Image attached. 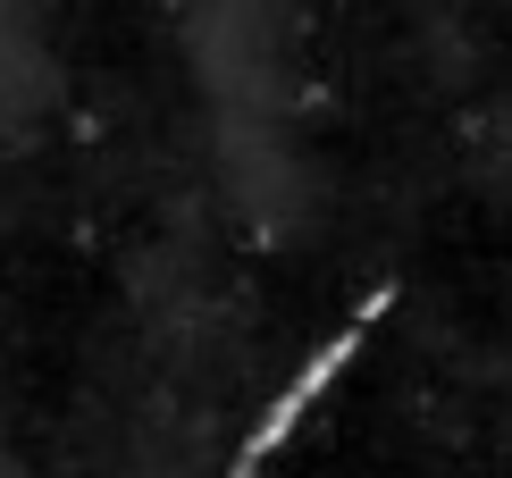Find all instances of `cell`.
I'll return each mask as SVG.
<instances>
[{
	"instance_id": "1",
	"label": "cell",
	"mask_w": 512,
	"mask_h": 478,
	"mask_svg": "<svg viewBox=\"0 0 512 478\" xmlns=\"http://www.w3.org/2000/svg\"><path fill=\"white\" fill-rule=\"evenodd\" d=\"M387 302H395V286H378V294H361V302H353V311H345V328H336V336H328V344H319V353L303 361V378H294L286 395H277V403L261 411V428L244 437V453L227 462V478H261V462H269V453L294 437V428H303V411H311L319 395H328L336 378H345V361L361 353V336H370L378 319H387Z\"/></svg>"
}]
</instances>
